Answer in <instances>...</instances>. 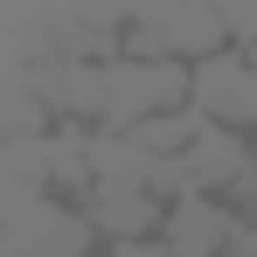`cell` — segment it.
<instances>
[{"mask_svg": "<svg viewBox=\"0 0 257 257\" xmlns=\"http://www.w3.org/2000/svg\"><path fill=\"white\" fill-rule=\"evenodd\" d=\"M181 111H195L222 132H257V63L243 35H222L181 63Z\"/></svg>", "mask_w": 257, "mask_h": 257, "instance_id": "6da1fadb", "label": "cell"}]
</instances>
